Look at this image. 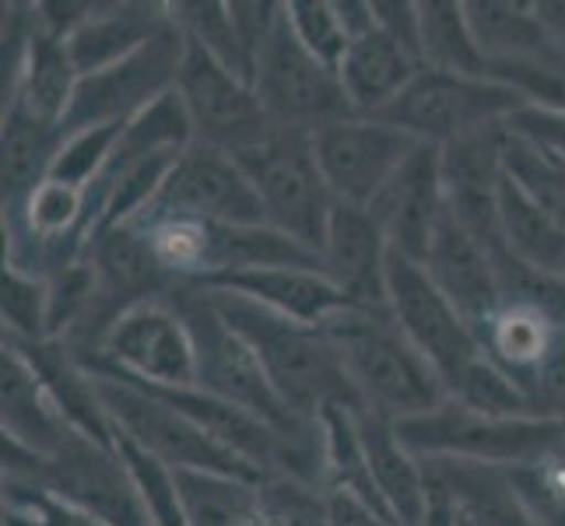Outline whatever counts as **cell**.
<instances>
[{"label":"cell","mask_w":565,"mask_h":526,"mask_svg":"<svg viewBox=\"0 0 565 526\" xmlns=\"http://www.w3.org/2000/svg\"><path fill=\"white\" fill-rule=\"evenodd\" d=\"M4 526H106L35 481L4 477Z\"/></svg>","instance_id":"39"},{"label":"cell","mask_w":565,"mask_h":526,"mask_svg":"<svg viewBox=\"0 0 565 526\" xmlns=\"http://www.w3.org/2000/svg\"><path fill=\"white\" fill-rule=\"evenodd\" d=\"M510 477L541 526H565V439L534 463L510 471Z\"/></svg>","instance_id":"37"},{"label":"cell","mask_w":565,"mask_h":526,"mask_svg":"<svg viewBox=\"0 0 565 526\" xmlns=\"http://www.w3.org/2000/svg\"><path fill=\"white\" fill-rule=\"evenodd\" d=\"M359 436L390 519L397 526H422L428 513V498H433L422 457L407 450L397 425L380 415L359 411Z\"/></svg>","instance_id":"23"},{"label":"cell","mask_w":565,"mask_h":526,"mask_svg":"<svg viewBox=\"0 0 565 526\" xmlns=\"http://www.w3.org/2000/svg\"><path fill=\"white\" fill-rule=\"evenodd\" d=\"M422 267H425V275L433 278V285L446 296V302L475 326V334L481 330V323L505 302L495 257L471 236V232H463L454 222V214L443 218Z\"/></svg>","instance_id":"18"},{"label":"cell","mask_w":565,"mask_h":526,"mask_svg":"<svg viewBox=\"0 0 565 526\" xmlns=\"http://www.w3.org/2000/svg\"><path fill=\"white\" fill-rule=\"evenodd\" d=\"M88 373L141 383L151 389L198 386V344L172 296L130 305L113 320L99 347L82 358Z\"/></svg>","instance_id":"7"},{"label":"cell","mask_w":565,"mask_h":526,"mask_svg":"<svg viewBox=\"0 0 565 526\" xmlns=\"http://www.w3.org/2000/svg\"><path fill=\"white\" fill-rule=\"evenodd\" d=\"M190 526H257V484L222 474H177Z\"/></svg>","instance_id":"33"},{"label":"cell","mask_w":565,"mask_h":526,"mask_svg":"<svg viewBox=\"0 0 565 526\" xmlns=\"http://www.w3.org/2000/svg\"><path fill=\"white\" fill-rule=\"evenodd\" d=\"M422 67L484 77L489 64L467 22L463 0H422Z\"/></svg>","instance_id":"31"},{"label":"cell","mask_w":565,"mask_h":526,"mask_svg":"<svg viewBox=\"0 0 565 526\" xmlns=\"http://www.w3.org/2000/svg\"><path fill=\"white\" fill-rule=\"evenodd\" d=\"M177 92L190 112L193 138L211 148L239 154L253 144H260L275 130L246 77L232 74L228 67L211 61L207 53H201L190 43H186Z\"/></svg>","instance_id":"15"},{"label":"cell","mask_w":565,"mask_h":526,"mask_svg":"<svg viewBox=\"0 0 565 526\" xmlns=\"http://www.w3.org/2000/svg\"><path fill=\"white\" fill-rule=\"evenodd\" d=\"M562 281H565V267H562Z\"/></svg>","instance_id":"47"},{"label":"cell","mask_w":565,"mask_h":526,"mask_svg":"<svg viewBox=\"0 0 565 526\" xmlns=\"http://www.w3.org/2000/svg\"><path fill=\"white\" fill-rule=\"evenodd\" d=\"M4 344H11L32 365V373L43 383L56 415L64 418L71 432L85 436L95 446H106V450H116V428L103 404L99 383L71 355V347L64 341H39V344L4 341Z\"/></svg>","instance_id":"19"},{"label":"cell","mask_w":565,"mask_h":526,"mask_svg":"<svg viewBox=\"0 0 565 526\" xmlns=\"http://www.w3.org/2000/svg\"><path fill=\"white\" fill-rule=\"evenodd\" d=\"M428 492H433V498H428V513H425L422 526H467L450 498H446L443 492H436V489H428Z\"/></svg>","instance_id":"46"},{"label":"cell","mask_w":565,"mask_h":526,"mask_svg":"<svg viewBox=\"0 0 565 526\" xmlns=\"http://www.w3.org/2000/svg\"><path fill=\"white\" fill-rule=\"evenodd\" d=\"M4 477L43 484L56 498L106 526H151L120 453L77 432H71L53 457H32L4 442Z\"/></svg>","instance_id":"8"},{"label":"cell","mask_w":565,"mask_h":526,"mask_svg":"<svg viewBox=\"0 0 565 526\" xmlns=\"http://www.w3.org/2000/svg\"><path fill=\"white\" fill-rule=\"evenodd\" d=\"M169 25V4H148V0H113V4H92V11L67 32V53L77 74H95L124 56L138 53L145 43Z\"/></svg>","instance_id":"21"},{"label":"cell","mask_w":565,"mask_h":526,"mask_svg":"<svg viewBox=\"0 0 565 526\" xmlns=\"http://www.w3.org/2000/svg\"><path fill=\"white\" fill-rule=\"evenodd\" d=\"M257 526H330V495L313 481L264 477L257 484Z\"/></svg>","instance_id":"35"},{"label":"cell","mask_w":565,"mask_h":526,"mask_svg":"<svg viewBox=\"0 0 565 526\" xmlns=\"http://www.w3.org/2000/svg\"><path fill=\"white\" fill-rule=\"evenodd\" d=\"M183 56H186V39L169 18V25L138 53L124 56L120 64H113L106 71L85 74L77 82L71 112L64 120V133L130 124L134 116H141L162 95L177 92Z\"/></svg>","instance_id":"10"},{"label":"cell","mask_w":565,"mask_h":526,"mask_svg":"<svg viewBox=\"0 0 565 526\" xmlns=\"http://www.w3.org/2000/svg\"><path fill=\"white\" fill-rule=\"evenodd\" d=\"M0 373H4V407H0L4 442L32 457H53L61 450V442L71 436V428L56 415V407L39 376L32 373V365L11 344H4Z\"/></svg>","instance_id":"27"},{"label":"cell","mask_w":565,"mask_h":526,"mask_svg":"<svg viewBox=\"0 0 565 526\" xmlns=\"http://www.w3.org/2000/svg\"><path fill=\"white\" fill-rule=\"evenodd\" d=\"M422 64L407 53L394 35L380 25L355 35L338 67V82L355 116H380L394 106L407 85L415 82Z\"/></svg>","instance_id":"24"},{"label":"cell","mask_w":565,"mask_h":526,"mask_svg":"<svg viewBox=\"0 0 565 526\" xmlns=\"http://www.w3.org/2000/svg\"><path fill=\"white\" fill-rule=\"evenodd\" d=\"M288 29L299 43L323 61L327 67H341L348 46H352V32L341 22L338 0H288L285 4Z\"/></svg>","instance_id":"36"},{"label":"cell","mask_w":565,"mask_h":526,"mask_svg":"<svg viewBox=\"0 0 565 526\" xmlns=\"http://www.w3.org/2000/svg\"><path fill=\"white\" fill-rule=\"evenodd\" d=\"M204 291L222 313V320L253 347L270 386L278 389V397L291 415H299L302 421H317L327 407L365 411L352 379H348L338 347L327 337L323 326L296 323L249 299L228 296V291Z\"/></svg>","instance_id":"1"},{"label":"cell","mask_w":565,"mask_h":526,"mask_svg":"<svg viewBox=\"0 0 565 526\" xmlns=\"http://www.w3.org/2000/svg\"><path fill=\"white\" fill-rule=\"evenodd\" d=\"M77 82L82 74L71 61L64 35L50 32L35 14L22 61L4 74V106H22L43 124L64 127Z\"/></svg>","instance_id":"20"},{"label":"cell","mask_w":565,"mask_h":526,"mask_svg":"<svg viewBox=\"0 0 565 526\" xmlns=\"http://www.w3.org/2000/svg\"><path fill=\"white\" fill-rule=\"evenodd\" d=\"M0 320H4V341L39 344L50 341V288L46 278L4 264L0 281Z\"/></svg>","instance_id":"34"},{"label":"cell","mask_w":565,"mask_h":526,"mask_svg":"<svg viewBox=\"0 0 565 526\" xmlns=\"http://www.w3.org/2000/svg\"><path fill=\"white\" fill-rule=\"evenodd\" d=\"M327 337L334 341L348 368L355 394L369 415L386 421H412L446 400V386L422 351L407 341L390 305L365 309L344 305L327 323Z\"/></svg>","instance_id":"2"},{"label":"cell","mask_w":565,"mask_h":526,"mask_svg":"<svg viewBox=\"0 0 565 526\" xmlns=\"http://www.w3.org/2000/svg\"><path fill=\"white\" fill-rule=\"evenodd\" d=\"M228 14L236 22V32L243 39L253 67H257V56L270 43V35H275L285 4H278V0H228Z\"/></svg>","instance_id":"41"},{"label":"cell","mask_w":565,"mask_h":526,"mask_svg":"<svg viewBox=\"0 0 565 526\" xmlns=\"http://www.w3.org/2000/svg\"><path fill=\"white\" fill-rule=\"evenodd\" d=\"M428 489L443 492L471 526H541L520 498L510 471L467 460H422Z\"/></svg>","instance_id":"25"},{"label":"cell","mask_w":565,"mask_h":526,"mask_svg":"<svg viewBox=\"0 0 565 526\" xmlns=\"http://www.w3.org/2000/svg\"><path fill=\"white\" fill-rule=\"evenodd\" d=\"M236 159L257 190L264 222L320 257L338 201L320 172L313 133L270 130L260 144L239 151Z\"/></svg>","instance_id":"4"},{"label":"cell","mask_w":565,"mask_h":526,"mask_svg":"<svg viewBox=\"0 0 565 526\" xmlns=\"http://www.w3.org/2000/svg\"><path fill=\"white\" fill-rule=\"evenodd\" d=\"M386 305L407 334V341L439 373L446 397H450V389L484 358V347L475 334V326L446 302V296L425 275L422 264L404 260L397 253H390Z\"/></svg>","instance_id":"12"},{"label":"cell","mask_w":565,"mask_h":526,"mask_svg":"<svg viewBox=\"0 0 565 526\" xmlns=\"http://www.w3.org/2000/svg\"><path fill=\"white\" fill-rule=\"evenodd\" d=\"M516 109H523L516 92L492 82V77H467L422 67L407 92L376 120L401 127L418 144L446 148L463 138H475V133L505 127Z\"/></svg>","instance_id":"9"},{"label":"cell","mask_w":565,"mask_h":526,"mask_svg":"<svg viewBox=\"0 0 565 526\" xmlns=\"http://www.w3.org/2000/svg\"><path fill=\"white\" fill-rule=\"evenodd\" d=\"M172 302L180 305V313L190 323L193 344H198V386L201 389L243 407V411L267 421L270 428H278L288 439L317 436V421H302L299 415L288 411L285 400L278 397V389L270 386L260 358L253 355V347L222 320V313L214 309L204 288L180 285L172 291Z\"/></svg>","instance_id":"3"},{"label":"cell","mask_w":565,"mask_h":526,"mask_svg":"<svg viewBox=\"0 0 565 526\" xmlns=\"http://www.w3.org/2000/svg\"><path fill=\"white\" fill-rule=\"evenodd\" d=\"M467 22L484 53V64H527L562 53L548 29L541 25L534 4H510V0H463Z\"/></svg>","instance_id":"30"},{"label":"cell","mask_w":565,"mask_h":526,"mask_svg":"<svg viewBox=\"0 0 565 526\" xmlns=\"http://www.w3.org/2000/svg\"><path fill=\"white\" fill-rule=\"evenodd\" d=\"M365 211L376 218L390 253L425 264L428 246H433L443 218L450 214L443 186V151L433 144H418L412 159L390 175V183Z\"/></svg>","instance_id":"16"},{"label":"cell","mask_w":565,"mask_h":526,"mask_svg":"<svg viewBox=\"0 0 565 526\" xmlns=\"http://www.w3.org/2000/svg\"><path fill=\"white\" fill-rule=\"evenodd\" d=\"M92 376L99 383V394L113 418L116 436L141 446L145 453L166 463L169 471L264 481L249 463H243L236 453H228L218 439H211L198 421H190L183 411H177L169 400L154 394V389L141 383L116 379V376H103V373H92Z\"/></svg>","instance_id":"6"},{"label":"cell","mask_w":565,"mask_h":526,"mask_svg":"<svg viewBox=\"0 0 565 526\" xmlns=\"http://www.w3.org/2000/svg\"><path fill=\"white\" fill-rule=\"evenodd\" d=\"M64 144V127L43 124L22 106H4L0 130V180H4V211L25 204L50 180Z\"/></svg>","instance_id":"28"},{"label":"cell","mask_w":565,"mask_h":526,"mask_svg":"<svg viewBox=\"0 0 565 526\" xmlns=\"http://www.w3.org/2000/svg\"><path fill=\"white\" fill-rule=\"evenodd\" d=\"M204 288L249 299L270 309V313L306 326H323L330 316L348 305V299L320 267H257V270H243V275L218 278Z\"/></svg>","instance_id":"22"},{"label":"cell","mask_w":565,"mask_h":526,"mask_svg":"<svg viewBox=\"0 0 565 526\" xmlns=\"http://www.w3.org/2000/svg\"><path fill=\"white\" fill-rule=\"evenodd\" d=\"M253 92H257V99L275 130L317 133L330 124L344 120V116H355L348 109L338 71L317 61V56L291 35L285 14L275 35H270V43L257 56Z\"/></svg>","instance_id":"11"},{"label":"cell","mask_w":565,"mask_h":526,"mask_svg":"<svg viewBox=\"0 0 565 526\" xmlns=\"http://www.w3.org/2000/svg\"><path fill=\"white\" fill-rule=\"evenodd\" d=\"M124 127H99V130H82V133H64L61 154L53 162V180L77 183V186H92L103 175L109 154L116 148Z\"/></svg>","instance_id":"40"},{"label":"cell","mask_w":565,"mask_h":526,"mask_svg":"<svg viewBox=\"0 0 565 526\" xmlns=\"http://www.w3.org/2000/svg\"><path fill=\"white\" fill-rule=\"evenodd\" d=\"M169 18L190 46H198L211 61H218L253 85V61L228 14V0H177L169 4Z\"/></svg>","instance_id":"32"},{"label":"cell","mask_w":565,"mask_h":526,"mask_svg":"<svg viewBox=\"0 0 565 526\" xmlns=\"http://www.w3.org/2000/svg\"><path fill=\"white\" fill-rule=\"evenodd\" d=\"M499 225H502V260H516L537 275H558L565 267V225L552 211L527 197L510 175L499 193ZM499 264V260H495Z\"/></svg>","instance_id":"29"},{"label":"cell","mask_w":565,"mask_h":526,"mask_svg":"<svg viewBox=\"0 0 565 526\" xmlns=\"http://www.w3.org/2000/svg\"><path fill=\"white\" fill-rule=\"evenodd\" d=\"M484 77L516 92V99L523 106L544 112H565V53H552L544 61H527V64H499L489 67Z\"/></svg>","instance_id":"38"},{"label":"cell","mask_w":565,"mask_h":526,"mask_svg":"<svg viewBox=\"0 0 565 526\" xmlns=\"http://www.w3.org/2000/svg\"><path fill=\"white\" fill-rule=\"evenodd\" d=\"M407 450L422 460H467L516 471L565 439V425L552 418H495L446 397L436 411L397 425Z\"/></svg>","instance_id":"5"},{"label":"cell","mask_w":565,"mask_h":526,"mask_svg":"<svg viewBox=\"0 0 565 526\" xmlns=\"http://www.w3.org/2000/svg\"><path fill=\"white\" fill-rule=\"evenodd\" d=\"M531 404L541 418L565 425V330L558 334L548 362L541 365V373L531 383Z\"/></svg>","instance_id":"42"},{"label":"cell","mask_w":565,"mask_h":526,"mask_svg":"<svg viewBox=\"0 0 565 526\" xmlns=\"http://www.w3.org/2000/svg\"><path fill=\"white\" fill-rule=\"evenodd\" d=\"M513 133H520L523 141L537 144L541 151H548L552 159L565 162V112H544L523 106L513 112V120L505 124Z\"/></svg>","instance_id":"43"},{"label":"cell","mask_w":565,"mask_h":526,"mask_svg":"<svg viewBox=\"0 0 565 526\" xmlns=\"http://www.w3.org/2000/svg\"><path fill=\"white\" fill-rule=\"evenodd\" d=\"M418 141L401 127L376 120V116H344L313 133V151L320 172L338 204L369 207L390 183Z\"/></svg>","instance_id":"14"},{"label":"cell","mask_w":565,"mask_h":526,"mask_svg":"<svg viewBox=\"0 0 565 526\" xmlns=\"http://www.w3.org/2000/svg\"><path fill=\"white\" fill-rule=\"evenodd\" d=\"M541 25L548 29L552 43L565 53V0H534Z\"/></svg>","instance_id":"45"},{"label":"cell","mask_w":565,"mask_h":526,"mask_svg":"<svg viewBox=\"0 0 565 526\" xmlns=\"http://www.w3.org/2000/svg\"><path fill=\"white\" fill-rule=\"evenodd\" d=\"M562 334V326L527 302L505 299L495 313L481 323L478 341L505 376H510L523 394L531 397V383L541 373V365L548 362L552 347Z\"/></svg>","instance_id":"26"},{"label":"cell","mask_w":565,"mask_h":526,"mask_svg":"<svg viewBox=\"0 0 565 526\" xmlns=\"http://www.w3.org/2000/svg\"><path fill=\"white\" fill-rule=\"evenodd\" d=\"M330 526H397V523L348 495H330Z\"/></svg>","instance_id":"44"},{"label":"cell","mask_w":565,"mask_h":526,"mask_svg":"<svg viewBox=\"0 0 565 526\" xmlns=\"http://www.w3.org/2000/svg\"><path fill=\"white\" fill-rule=\"evenodd\" d=\"M320 270L334 281L348 305H386L390 246L365 207L338 204L320 249Z\"/></svg>","instance_id":"17"},{"label":"cell","mask_w":565,"mask_h":526,"mask_svg":"<svg viewBox=\"0 0 565 526\" xmlns=\"http://www.w3.org/2000/svg\"><path fill=\"white\" fill-rule=\"evenodd\" d=\"M211 222V225H267L246 169L236 154L193 141L172 165L162 193L141 222ZM138 225V222H134Z\"/></svg>","instance_id":"13"}]
</instances>
